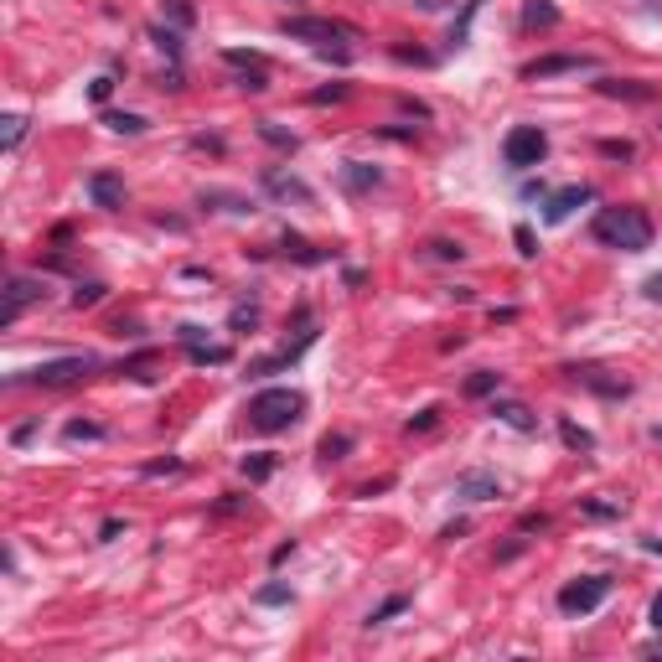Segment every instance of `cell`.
<instances>
[{
  "mask_svg": "<svg viewBox=\"0 0 662 662\" xmlns=\"http://www.w3.org/2000/svg\"><path fill=\"white\" fill-rule=\"evenodd\" d=\"M94 368H99V357L73 352V357H57V363H42L37 373H26L21 383H37V388H68V383H78L83 373H94Z\"/></svg>",
  "mask_w": 662,
  "mask_h": 662,
  "instance_id": "277c9868",
  "label": "cell"
},
{
  "mask_svg": "<svg viewBox=\"0 0 662 662\" xmlns=\"http://www.w3.org/2000/svg\"><path fill=\"white\" fill-rule=\"evenodd\" d=\"M580 202H590V187H559V192L549 197V207H544V218H549V223H564Z\"/></svg>",
  "mask_w": 662,
  "mask_h": 662,
  "instance_id": "30bf717a",
  "label": "cell"
},
{
  "mask_svg": "<svg viewBox=\"0 0 662 662\" xmlns=\"http://www.w3.org/2000/svg\"><path fill=\"white\" fill-rule=\"evenodd\" d=\"M285 600H290L285 585H264V590H259V606H285Z\"/></svg>",
  "mask_w": 662,
  "mask_h": 662,
  "instance_id": "484cf974",
  "label": "cell"
},
{
  "mask_svg": "<svg viewBox=\"0 0 662 662\" xmlns=\"http://www.w3.org/2000/svg\"><path fill=\"white\" fill-rule=\"evenodd\" d=\"M156 42H161V47H166L171 57H176V52H182V42H176V32H156Z\"/></svg>",
  "mask_w": 662,
  "mask_h": 662,
  "instance_id": "836d02e7",
  "label": "cell"
},
{
  "mask_svg": "<svg viewBox=\"0 0 662 662\" xmlns=\"http://www.w3.org/2000/svg\"><path fill=\"white\" fill-rule=\"evenodd\" d=\"M502 156H507V166L528 171V166H538V161L549 156V135L538 130V125H518V130H507V140H502Z\"/></svg>",
  "mask_w": 662,
  "mask_h": 662,
  "instance_id": "3957f363",
  "label": "cell"
},
{
  "mask_svg": "<svg viewBox=\"0 0 662 662\" xmlns=\"http://www.w3.org/2000/svg\"><path fill=\"white\" fill-rule=\"evenodd\" d=\"M342 182H347V192H368V187L383 182V171H373V166H363V161H347V166H342Z\"/></svg>",
  "mask_w": 662,
  "mask_h": 662,
  "instance_id": "5bb4252c",
  "label": "cell"
},
{
  "mask_svg": "<svg viewBox=\"0 0 662 662\" xmlns=\"http://www.w3.org/2000/svg\"><path fill=\"white\" fill-rule=\"evenodd\" d=\"M280 32L295 37V42H311V47H331V42H347V37H352V26L326 21V16H285Z\"/></svg>",
  "mask_w": 662,
  "mask_h": 662,
  "instance_id": "5b68a950",
  "label": "cell"
},
{
  "mask_svg": "<svg viewBox=\"0 0 662 662\" xmlns=\"http://www.w3.org/2000/svg\"><path fill=\"white\" fill-rule=\"evenodd\" d=\"M456 487L466 492V497H476V502H487V497H497L502 487H497V476H481V471H466L461 481H456Z\"/></svg>",
  "mask_w": 662,
  "mask_h": 662,
  "instance_id": "9a60e30c",
  "label": "cell"
},
{
  "mask_svg": "<svg viewBox=\"0 0 662 662\" xmlns=\"http://www.w3.org/2000/svg\"><path fill=\"white\" fill-rule=\"evenodd\" d=\"M404 606H409V600H404V595H388V600H383V606H378V611H373L368 621H388V616H399Z\"/></svg>",
  "mask_w": 662,
  "mask_h": 662,
  "instance_id": "cb8c5ba5",
  "label": "cell"
},
{
  "mask_svg": "<svg viewBox=\"0 0 662 662\" xmlns=\"http://www.w3.org/2000/svg\"><path fill=\"white\" fill-rule=\"evenodd\" d=\"M88 192H94L99 207H119V202H125V187H119L114 176H94V182H88Z\"/></svg>",
  "mask_w": 662,
  "mask_h": 662,
  "instance_id": "2e32d148",
  "label": "cell"
},
{
  "mask_svg": "<svg viewBox=\"0 0 662 662\" xmlns=\"http://www.w3.org/2000/svg\"><path fill=\"white\" fill-rule=\"evenodd\" d=\"M104 125L114 135H145V119L140 114H104Z\"/></svg>",
  "mask_w": 662,
  "mask_h": 662,
  "instance_id": "ac0fdd59",
  "label": "cell"
},
{
  "mask_svg": "<svg viewBox=\"0 0 662 662\" xmlns=\"http://www.w3.org/2000/svg\"><path fill=\"white\" fill-rule=\"evenodd\" d=\"M109 88H114V78H94L88 83V99H109Z\"/></svg>",
  "mask_w": 662,
  "mask_h": 662,
  "instance_id": "d6a6232c",
  "label": "cell"
},
{
  "mask_svg": "<svg viewBox=\"0 0 662 662\" xmlns=\"http://www.w3.org/2000/svg\"><path fill=\"white\" fill-rule=\"evenodd\" d=\"M492 388H497V373H487V368H481V373H471V378H466V394H471V399H481V394H492Z\"/></svg>",
  "mask_w": 662,
  "mask_h": 662,
  "instance_id": "7402d4cb",
  "label": "cell"
},
{
  "mask_svg": "<svg viewBox=\"0 0 662 662\" xmlns=\"http://www.w3.org/2000/svg\"><path fill=\"white\" fill-rule=\"evenodd\" d=\"M580 68H590V57H538V63H528V73L523 78H554V73H580Z\"/></svg>",
  "mask_w": 662,
  "mask_h": 662,
  "instance_id": "8fae6325",
  "label": "cell"
},
{
  "mask_svg": "<svg viewBox=\"0 0 662 662\" xmlns=\"http://www.w3.org/2000/svg\"><path fill=\"white\" fill-rule=\"evenodd\" d=\"M575 378H580L585 388H595V394H606V399H626V394H631V383H626V378H611L606 368H575Z\"/></svg>",
  "mask_w": 662,
  "mask_h": 662,
  "instance_id": "9c48e42d",
  "label": "cell"
},
{
  "mask_svg": "<svg viewBox=\"0 0 662 662\" xmlns=\"http://www.w3.org/2000/svg\"><path fill=\"white\" fill-rule=\"evenodd\" d=\"M171 471H182V461H150L145 476H171Z\"/></svg>",
  "mask_w": 662,
  "mask_h": 662,
  "instance_id": "1f68e13d",
  "label": "cell"
},
{
  "mask_svg": "<svg viewBox=\"0 0 662 662\" xmlns=\"http://www.w3.org/2000/svg\"><path fill=\"white\" fill-rule=\"evenodd\" d=\"M564 445H575V450H590L595 440H590V430H580V425H564Z\"/></svg>",
  "mask_w": 662,
  "mask_h": 662,
  "instance_id": "4316f807",
  "label": "cell"
},
{
  "mask_svg": "<svg viewBox=\"0 0 662 662\" xmlns=\"http://www.w3.org/2000/svg\"><path fill=\"white\" fill-rule=\"evenodd\" d=\"M21 140H26V114H6V135H0V145L16 150Z\"/></svg>",
  "mask_w": 662,
  "mask_h": 662,
  "instance_id": "d6986e66",
  "label": "cell"
},
{
  "mask_svg": "<svg viewBox=\"0 0 662 662\" xmlns=\"http://www.w3.org/2000/svg\"><path fill=\"white\" fill-rule=\"evenodd\" d=\"M497 419H502L507 430H518V435H533L538 430V419H533L528 404H497Z\"/></svg>",
  "mask_w": 662,
  "mask_h": 662,
  "instance_id": "4fadbf2b",
  "label": "cell"
},
{
  "mask_svg": "<svg viewBox=\"0 0 662 662\" xmlns=\"http://www.w3.org/2000/svg\"><path fill=\"white\" fill-rule=\"evenodd\" d=\"M595 88H600L606 99H631V104H652V99H657V88L642 83V78H600Z\"/></svg>",
  "mask_w": 662,
  "mask_h": 662,
  "instance_id": "ba28073f",
  "label": "cell"
},
{
  "mask_svg": "<svg viewBox=\"0 0 662 662\" xmlns=\"http://www.w3.org/2000/svg\"><path fill=\"white\" fill-rule=\"evenodd\" d=\"M223 63H228V68H259V73H269L259 52H233V47H228V52H223Z\"/></svg>",
  "mask_w": 662,
  "mask_h": 662,
  "instance_id": "44dd1931",
  "label": "cell"
},
{
  "mask_svg": "<svg viewBox=\"0 0 662 662\" xmlns=\"http://www.w3.org/2000/svg\"><path fill=\"white\" fill-rule=\"evenodd\" d=\"M606 249H626V254H642L652 244V218L642 207H600L595 228H590Z\"/></svg>",
  "mask_w": 662,
  "mask_h": 662,
  "instance_id": "6da1fadb",
  "label": "cell"
},
{
  "mask_svg": "<svg viewBox=\"0 0 662 662\" xmlns=\"http://www.w3.org/2000/svg\"><path fill=\"white\" fill-rule=\"evenodd\" d=\"M264 187L275 192V197H285V202H290V197H295V202H311V187L300 182V176H285V171H269Z\"/></svg>",
  "mask_w": 662,
  "mask_h": 662,
  "instance_id": "7c38bea8",
  "label": "cell"
},
{
  "mask_svg": "<svg viewBox=\"0 0 662 662\" xmlns=\"http://www.w3.org/2000/svg\"><path fill=\"white\" fill-rule=\"evenodd\" d=\"M425 254H430V259H466V249H461V244H450V238H435Z\"/></svg>",
  "mask_w": 662,
  "mask_h": 662,
  "instance_id": "603a6c76",
  "label": "cell"
},
{
  "mask_svg": "<svg viewBox=\"0 0 662 662\" xmlns=\"http://www.w3.org/2000/svg\"><path fill=\"white\" fill-rule=\"evenodd\" d=\"M606 595H611V580L606 575H585V580H575V585L559 590V611L564 616H590Z\"/></svg>",
  "mask_w": 662,
  "mask_h": 662,
  "instance_id": "8992f818",
  "label": "cell"
},
{
  "mask_svg": "<svg viewBox=\"0 0 662 662\" xmlns=\"http://www.w3.org/2000/svg\"><path fill=\"white\" fill-rule=\"evenodd\" d=\"M166 11H171V21H182V26H192V6H187V0H166Z\"/></svg>",
  "mask_w": 662,
  "mask_h": 662,
  "instance_id": "f1b7e54d",
  "label": "cell"
},
{
  "mask_svg": "<svg viewBox=\"0 0 662 662\" xmlns=\"http://www.w3.org/2000/svg\"><path fill=\"white\" fill-rule=\"evenodd\" d=\"M269 471H275V461H269V456H254V461H244V476H249V481H264Z\"/></svg>",
  "mask_w": 662,
  "mask_h": 662,
  "instance_id": "d4e9b609",
  "label": "cell"
},
{
  "mask_svg": "<svg viewBox=\"0 0 662 662\" xmlns=\"http://www.w3.org/2000/svg\"><path fill=\"white\" fill-rule=\"evenodd\" d=\"M647 295H652V300H662V275H652V280H647Z\"/></svg>",
  "mask_w": 662,
  "mask_h": 662,
  "instance_id": "e575fe53",
  "label": "cell"
},
{
  "mask_svg": "<svg viewBox=\"0 0 662 662\" xmlns=\"http://www.w3.org/2000/svg\"><path fill=\"white\" fill-rule=\"evenodd\" d=\"M300 409H306V394H295V388H264V394L249 399V425L275 435V430H290Z\"/></svg>",
  "mask_w": 662,
  "mask_h": 662,
  "instance_id": "7a4b0ae2",
  "label": "cell"
},
{
  "mask_svg": "<svg viewBox=\"0 0 662 662\" xmlns=\"http://www.w3.org/2000/svg\"><path fill=\"white\" fill-rule=\"evenodd\" d=\"M42 295H47V290H42L37 280L16 275V280L6 285V311H0V326H16V321H21V311H26V306H37Z\"/></svg>",
  "mask_w": 662,
  "mask_h": 662,
  "instance_id": "52a82bcc",
  "label": "cell"
},
{
  "mask_svg": "<svg viewBox=\"0 0 662 662\" xmlns=\"http://www.w3.org/2000/svg\"><path fill=\"white\" fill-rule=\"evenodd\" d=\"M642 549H647V554H657V559H662V538H642Z\"/></svg>",
  "mask_w": 662,
  "mask_h": 662,
  "instance_id": "d590c367",
  "label": "cell"
},
{
  "mask_svg": "<svg viewBox=\"0 0 662 662\" xmlns=\"http://www.w3.org/2000/svg\"><path fill=\"white\" fill-rule=\"evenodd\" d=\"M435 419H440V409H425V414H414V419H409V435H414V430H430Z\"/></svg>",
  "mask_w": 662,
  "mask_h": 662,
  "instance_id": "4dcf8cb0",
  "label": "cell"
},
{
  "mask_svg": "<svg viewBox=\"0 0 662 662\" xmlns=\"http://www.w3.org/2000/svg\"><path fill=\"white\" fill-rule=\"evenodd\" d=\"M559 21V11L549 6V0H528L523 6V26H554Z\"/></svg>",
  "mask_w": 662,
  "mask_h": 662,
  "instance_id": "e0dca14e",
  "label": "cell"
},
{
  "mask_svg": "<svg viewBox=\"0 0 662 662\" xmlns=\"http://www.w3.org/2000/svg\"><path fill=\"white\" fill-rule=\"evenodd\" d=\"M104 430L99 425H83V419H73V425H68V440H99Z\"/></svg>",
  "mask_w": 662,
  "mask_h": 662,
  "instance_id": "83f0119b",
  "label": "cell"
},
{
  "mask_svg": "<svg viewBox=\"0 0 662 662\" xmlns=\"http://www.w3.org/2000/svg\"><path fill=\"white\" fill-rule=\"evenodd\" d=\"M99 295H104V290H99V285H83V290H78V295H73V306H78V311H83V306H94V300H99Z\"/></svg>",
  "mask_w": 662,
  "mask_h": 662,
  "instance_id": "f546056e",
  "label": "cell"
},
{
  "mask_svg": "<svg viewBox=\"0 0 662 662\" xmlns=\"http://www.w3.org/2000/svg\"><path fill=\"white\" fill-rule=\"evenodd\" d=\"M347 450H352V435H326L321 440V461H342Z\"/></svg>",
  "mask_w": 662,
  "mask_h": 662,
  "instance_id": "ffe728a7",
  "label": "cell"
},
{
  "mask_svg": "<svg viewBox=\"0 0 662 662\" xmlns=\"http://www.w3.org/2000/svg\"><path fill=\"white\" fill-rule=\"evenodd\" d=\"M652 626H662V595L652 600Z\"/></svg>",
  "mask_w": 662,
  "mask_h": 662,
  "instance_id": "8d00e7d4",
  "label": "cell"
}]
</instances>
